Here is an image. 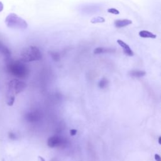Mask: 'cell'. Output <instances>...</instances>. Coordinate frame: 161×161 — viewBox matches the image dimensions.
Returning <instances> with one entry per match:
<instances>
[{"mask_svg":"<svg viewBox=\"0 0 161 161\" xmlns=\"http://www.w3.org/2000/svg\"><path fill=\"white\" fill-rule=\"evenodd\" d=\"M10 82L12 85L14 90H15L16 95L20 93L21 92L23 91L26 87V85L24 82L21 81L17 79H14L11 80Z\"/></svg>","mask_w":161,"mask_h":161,"instance_id":"5","label":"cell"},{"mask_svg":"<svg viewBox=\"0 0 161 161\" xmlns=\"http://www.w3.org/2000/svg\"><path fill=\"white\" fill-rule=\"evenodd\" d=\"M105 22V19L103 17H96L92 18V20H91V23L93 24H96V23H104Z\"/></svg>","mask_w":161,"mask_h":161,"instance_id":"13","label":"cell"},{"mask_svg":"<svg viewBox=\"0 0 161 161\" xmlns=\"http://www.w3.org/2000/svg\"><path fill=\"white\" fill-rule=\"evenodd\" d=\"M132 23V22L128 19H123V20H116L115 21L114 25L116 28H123L125 26H127Z\"/></svg>","mask_w":161,"mask_h":161,"instance_id":"8","label":"cell"},{"mask_svg":"<svg viewBox=\"0 0 161 161\" xmlns=\"http://www.w3.org/2000/svg\"><path fill=\"white\" fill-rule=\"evenodd\" d=\"M38 158H39V160H40V161H45V160L42 157H41V156H39L38 157Z\"/></svg>","mask_w":161,"mask_h":161,"instance_id":"21","label":"cell"},{"mask_svg":"<svg viewBox=\"0 0 161 161\" xmlns=\"http://www.w3.org/2000/svg\"><path fill=\"white\" fill-rule=\"evenodd\" d=\"M6 26L11 29L26 30L28 28V23L22 18L18 17L15 13H10L5 19Z\"/></svg>","mask_w":161,"mask_h":161,"instance_id":"3","label":"cell"},{"mask_svg":"<svg viewBox=\"0 0 161 161\" xmlns=\"http://www.w3.org/2000/svg\"><path fill=\"white\" fill-rule=\"evenodd\" d=\"M22 61H12L9 62L7 68L9 73L20 79H24L29 74V71L28 67Z\"/></svg>","mask_w":161,"mask_h":161,"instance_id":"1","label":"cell"},{"mask_svg":"<svg viewBox=\"0 0 161 161\" xmlns=\"http://www.w3.org/2000/svg\"><path fill=\"white\" fill-rule=\"evenodd\" d=\"M26 118L28 121L31 122H37L40 119V115L39 113H37V112L36 111L30 112V113L26 114Z\"/></svg>","mask_w":161,"mask_h":161,"instance_id":"9","label":"cell"},{"mask_svg":"<svg viewBox=\"0 0 161 161\" xmlns=\"http://www.w3.org/2000/svg\"><path fill=\"white\" fill-rule=\"evenodd\" d=\"M139 36L142 38H150V39H156L157 37L156 35L153 34L152 32L146 30H142L138 33Z\"/></svg>","mask_w":161,"mask_h":161,"instance_id":"11","label":"cell"},{"mask_svg":"<svg viewBox=\"0 0 161 161\" xmlns=\"http://www.w3.org/2000/svg\"><path fill=\"white\" fill-rule=\"evenodd\" d=\"M115 50L112 49V48H104V47H98L96 48L94 51V54H104V53H111L115 52Z\"/></svg>","mask_w":161,"mask_h":161,"instance_id":"10","label":"cell"},{"mask_svg":"<svg viewBox=\"0 0 161 161\" xmlns=\"http://www.w3.org/2000/svg\"><path fill=\"white\" fill-rule=\"evenodd\" d=\"M63 142H64V141H63L61 137L55 135L48 139L47 145L49 147L54 148L60 146L63 144Z\"/></svg>","mask_w":161,"mask_h":161,"instance_id":"6","label":"cell"},{"mask_svg":"<svg viewBox=\"0 0 161 161\" xmlns=\"http://www.w3.org/2000/svg\"><path fill=\"white\" fill-rule=\"evenodd\" d=\"M3 10V4L0 2V12L2 11Z\"/></svg>","mask_w":161,"mask_h":161,"instance_id":"20","label":"cell"},{"mask_svg":"<svg viewBox=\"0 0 161 161\" xmlns=\"http://www.w3.org/2000/svg\"><path fill=\"white\" fill-rule=\"evenodd\" d=\"M107 11L111 14H113V15H119V11L115 8H109L107 10Z\"/></svg>","mask_w":161,"mask_h":161,"instance_id":"16","label":"cell"},{"mask_svg":"<svg viewBox=\"0 0 161 161\" xmlns=\"http://www.w3.org/2000/svg\"><path fill=\"white\" fill-rule=\"evenodd\" d=\"M77 134V130L76 129H71L70 130V134L72 136H74L76 135Z\"/></svg>","mask_w":161,"mask_h":161,"instance_id":"18","label":"cell"},{"mask_svg":"<svg viewBox=\"0 0 161 161\" xmlns=\"http://www.w3.org/2000/svg\"><path fill=\"white\" fill-rule=\"evenodd\" d=\"M15 92L14 90L11 83L9 82L8 85V89L6 92V103L8 106L11 107L13 105L14 102L15 100Z\"/></svg>","mask_w":161,"mask_h":161,"instance_id":"4","label":"cell"},{"mask_svg":"<svg viewBox=\"0 0 161 161\" xmlns=\"http://www.w3.org/2000/svg\"><path fill=\"white\" fill-rule=\"evenodd\" d=\"M51 161H54V160H51Z\"/></svg>","mask_w":161,"mask_h":161,"instance_id":"23","label":"cell"},{"mask_svg":"<svg viewBox=\"0 0 161 161\" xmlns=\"http://www.w3.org/2000/svg\"><path fill=\"white\" fill-rule=\"evenodd\" d=\"M159 144H161V137H159Z\"/></svg>","mask_w":161,"mask_h":161,"instance_id":"22","label":"cell"},{"mask_svg":"<svg viewBox=\"0 0 161 161\" xmlns=\"http://www.w3.org/2000/svg\"><path fill=\"white\" fill-rule=\"evenodd\" d=\"M108 80L106 79V78H103L98 83V86L100 88H104L108 84Z\"/></svg>","mask_w":161,"mask_h":161,"instance_id":"14","label":"cell"},{"mask_svg":"<svg viewBox=\"0 0 161 161\" xmlns=\"http://www.w3.org/2000/svg\"><path fill=\"white\" fill-rule=\"evenodd\" d=\"M42 55L39 48L36 46L24 48L20 53V59L23 62L38 61L42 59Z\"/></svg>","mask_w":161,"mask_h":161,"instance_id":"2","label":"cell"},{"mask_svg":"<svg viewBox=\"0 0 161 161\" xmlns=\"http://www.w3.org/2000/svg\"><path fill=\"white\" fill-rule=\"evenodd\" d=\"M146 74V73L143 71H131L129 72V75L133 78H142Z\"/></svg>","mask_w":161,"mask_h":161,"instance_id":"12","label":"cell"},{"mask_svg":"<svg viewBox=\"0 0 161 161\" xmlns=\"http://www.w3.org/2000/svg\"><path fill=\"white\" fill-rule=\"evenodd\" d=\"M117 43L118 44V45H120L121 47H122L123 51L125 54H126L128 56H133L134 55V52L132 51V50L131 49L130 47H129V45L127 44H126L125 42H124L123 40H117Z\"/></svg>","mask_w":161,"mask_h":161,"instance_id":"7","label":"cell"},{"mask_svg":"<svg viewBox=\"0 0 161 161\" xmlns=\"http://www.w3.org/2000/svg\"><path fill=\"white\" fill-rule=\"evenodd\" d=\"M8 137H9V138H10V139H11V140H14V139H15V138H17L16 135H15V134H14V133H13V132H10V133H9Z\"/></svg>","mask_w":161,"mask_h":161,"instance_id":"17","label":"cell"},{"mask_svg":"<svg viewBox=\"0 0 161 161\" xmlns=\"http://www.w3.org/2000/svg\"><path fill=\"white\" fill-rule=\"evenodd\" d=\"M154 157H155V159L156 161H161V158L159 154H157L156 153V154H155Z\"/></svg>","mask_w":161,"mask_h":161,"instance_id":"19","label":"cell"},{"mask_svg":"<svg viewBox=\"0 0 161 161\" xmlns=\"http://www.w3.org/2000/svg\"><path fill=\"white\" fill-rule=\"evenodd\" d=\"M51 55V57H52V59L55 60V61H58L59 59H60V56H59V54L57 52H50Z\"/></svg>","mask_w":161,"mask_h":161,"instance_id":"15","label":"cell"}]
</instances>
